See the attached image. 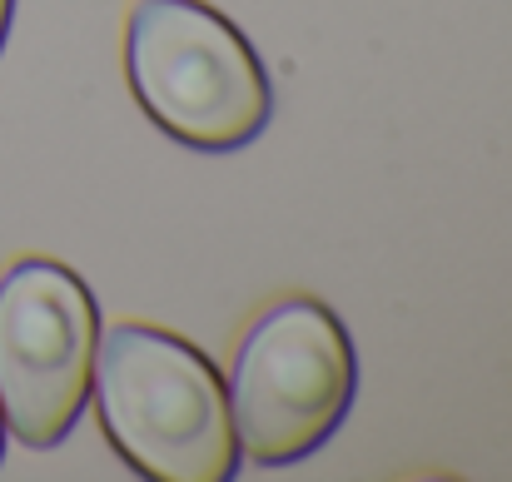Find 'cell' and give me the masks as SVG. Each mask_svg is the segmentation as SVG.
<instances>
[{
  "instance_id": "3957f363",
  "label": "cell",
  "mask_w": 512,
  "mask_h": 482,
  "mask_svg": "<svg viewBox=\"0 0 512 482\" xmlns=\"http://www.w3.org/2000/svg\"><path fill=\"white\" fill-rule=\"evenodd\" d=\"M358 393V358L343 319L319 299H284L234 353L229 418L239 458L289 468L343 428Z\"/></svg>"
},
{
  "instance_id": "7a4b0ae2",
  "label": "cell",
  "mask_w": 512,
  "mask_h": 482,
  "mask_svg": "<svg viewBox=\"0 0 512 482\" xmlns=\"http://www.w3.org/2000/svg\"><path fill=\"white\" fill-rule=\"evenodd\" d=\"M125 70L140 110L189 150H239L274 115L259 50L204 0H140L130 10Z\"/></svg>"
},
{
  "instance_id": "6da1fadb",
  "label": "cell",
  "mask_w": 512,
  "mask_h": 482,
  "mask_svg": "<svg viewBox=\"0 0 512 482\" xmlns=\"http://www.w3.org/2000/svg\"><path fill=\"white\" fill-rule=\"evenodd\" d=\"M95 408L115 453L155 482H229L239 438L219 368L184 338L120 323L95 348Z\"/></svg>"
},
{
  "instance_id": "8992f818",
  "label": "cell",
  "mask_w": 512,
  "mask_h": 482,
  "mask_svg": "<svg viewBox=\"0 0 512 482\" xmlns=\"http://www.w3.org/2000/svg\"><path fill=\"white\" fill-rule=\"evenodd\" d=\"M0 448H5V418H0Z\"/></svg>"
},
{
  "instance_id": "5b68a950",
  "label": "cell",
  "mask_w": 512,
  "mask_h": 482,
  "mask_svg": "<svg viewBox=\"0 0 512 482\" xmlns=\"http://www.w3.org/2000/svg\"><path fill=\"white\" fill-rule=\"evenodd\" d=\"M10 10H15V0H0V45H5V35H10Z\"/></svg>"
},
{
  "instance_id": "277c9868",
  "label": "cell",
  "mask_w": 512,
  "mask_h": 482,
  "mask_svg": "<svg viewBox=\"0 0 512 482\" xmlns=\"http://www.w3.org/2000/svg\"><path fill=\"white\" fill-rule=\"evenodd\" d=\"M100 348L90 289L50 259L0 279V418L25 448H55L85 413Z\"/></svg>"
}]
</instances>
